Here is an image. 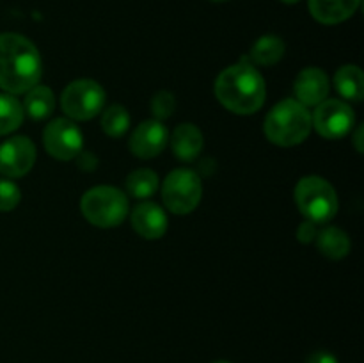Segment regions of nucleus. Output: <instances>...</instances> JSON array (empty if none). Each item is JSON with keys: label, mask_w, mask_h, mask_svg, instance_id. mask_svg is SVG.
<instances>
[{"label": "nucleus", "mask_w": 364, "mask_h": 363, "mask_svg": "<svg viewBox=\"0 0 364 363\" xmlns=\"http://www.w3.org/2000/svg\"><path fill=\"white\" fill-rule=\"evenodd\" d=\"M334 85L343 98L350 102H361L364 95V77L361 68L355 64L341 66L334 75Z\"/></svg>", "instance_id": "obj_16"}, {"label": "nucleus", "mask_w": 364, "mask_h": 363, "mask_svg": "<svg viewBox=\"0 0 364 363\" xmlns=\"http://www.w3.org/2000/svg\"><path fill=\"white\" fill-rule=\"evenodd\" d=\"M316 246H318L320 253L327 258L340 260L348 255L350 251V238L340 228H323L320 233H316Z\"/></svg>", "instance_id": "obj_17"}, {"label": "nucleus", "mask_w": 364, "mask_h": 363, "mask_svg": "<svg viewBox=\"0 0 364 363\" xmlns=\"http://www.w3.org/2000/svg\"><path fill=\"white\" fill-rule=\"evenodd\" d=\"M215 95L231 112L252 114L265 102V80L251 64H233L217 77Z\"/></svg>", "instance_id": "obj_2"}, {"label": "nucleus", "mask_w": 364, "mask_h": 363, "mask_svg": "<svg viewBox=\"0 0 364 363\" xmlns=\"http://www.w3.org/2000/svg\"><path fill=\"white\" fill-rule=\"evenodd\" d=\"M212 2H226V0H212Z\"/></svg>", "instance_id": "obj_30"}, {"label": "nucleus", "mask_w": 364, "mask_h": 363, "mask_svg": "<svg viewBox=\"0 0 364 363\" xmlns=\"http://www.w3.org/2000/svg\"><path fill=\"white\" fill-rule=\"evenodd\" d=\"M316 233H318V230H316L315 223H311V221H306V223H302L301 226H299V230H297L299 241L304 242V244L315 241Z\"/></svg>", "instance_id": "obj_25"}, {"label": "nucleus", "mask_w": 364, "mask_h": 363, "mask_svg": "<svg viewBox=\"0 0 364 363\" xmlns=\"http://www.w3.org/2000/svg\"><path fill=\"white\" fill-rule=\"evenodd\" d=\"M174 155L180 160H194L203 149V134L196 125L183 123L174 130L173 139H171Z\"/></svg>", "instance_id": "obj_15"}, {"label": "nucleus", "mask_w": 364, "mask_h": 363, "mask_svg": "<svg viewBox=\"0 0 364 363\" xmlns=\"http://www.w3.org/2000/svg\"><path fill=\"white\" fill-rule=\"evenodd\" d=\"M295 201L308 221L315 224L327 223L338 212L336 191L320 177L302 178L295 187Z\"/></svg>", "instance_id": "obj_5"}, {"label": "nucleus", "mask_w": 364, "mask_h": 363, "mask_svg": "<svg viewBox=\"0 0 364 363\" xmlns=\"http://www.w3.org/2000/svg\"><path fill=\"white\" fill-rule=\"evenodd\" d=\"M127 189L134 198L146 199L155 194L159 189V177L151 169L132 171L127 178Z\"/></svg>", "instance_id": "obj_20"}, {"label": "nucleus", "mask_w": 364, "mask_h": 363, "mask_svg": "<svg viewBox=\"0 0 364 363\" xmlns=\"http://www.w3.org/2000/svg\"><path fill=\"white\" fill-rule=\"evenodd\" d=\"M43 142H45L46 152L59 160H71L82 152V132L73 121L57 117L43 134Z\"/></svg>", "instance_id": "obj_8"}, {"label": "nucleus", "mask_w": 364, "mask_h": 363, "mask_svg": "<svg viewBox=\"0 0 364 363\" xmlns=\"http://www.w3.org/2000/svg\"><path fill=\"white\" fill-rule=\"evenodd\" d=\"M354 120V112L347 103L340 100H323L316 105L311 123L315 125L316 132L326 139H340L350 132Z\"/></svg>", "instance_id": "obj_9"}, {"label": "nucleus", "mask_w": 364, "mask_h": 363, "mask_svg": "<svg viewBox=\"0 0 364 363\" xmlns=\"http://www.w3.org/2000/svg\"><path fill=\"white\" fill-rule=\"evenodd\" d=\"M213 363H230V362H224V359H219V362H213Z\"/></svg>", "instance_id": "obj_29"}, {"label": "nucleus", "mask_w": 364, "mask_h": 363, "mask_svg": "<svg viewBox=\"0 0 364 363\" xmlns=\"http://www.w3.org/2000/svg\"><path fill=\"white\" fill-rule=\"evenodd\" d=\"M167 137V128L159 120L144 121L132 134L130 149L139 159H153L166 148Z\"/></svg>", "instance_id": "obj_11"}, {"label": "nucleus", "mask_w": 364, "mask_h": 363, "mask_svg": "<svg viewBox=\"0 0 364 363\" xmlns=\"http://www.w3.org/2000/svg\"><path fill=\"white\" fill-rule=\"evenodd\" d=\"M295 96L304 107L318 105L329 95V78L318 68H306L295 80Z\"/></svg>", "instance_id": "obj_12"}, {"label": "nucleus", "mask_w": 364, "mask_h": 363, "mask_svg": "<svg viewBox=\"0 0 364 363\" xmlns=\"http://www.w3.org/2000/svg\"><path fill=\"white\" fill-rule=\"evenodd\" d=\"M128 127H130V114L127 112L124 107L110 105L103 112L102 128L110 137H121V135L127 134Z\"/></svg>", "instance_id": "obj_22"}, {"label": "nucleus", "mask_w": 364, "mask_h": 363, "mask_svg": "<svg viewBox=\"0 0 364 363\" xmlns=\"http://www.w3.org/2000/svg\"><path fill=\"white\" fill-rule=\"evenodd\" d=\"M105 105V91L89 78H80L68 85L60 96V107L71 120L87 121L95 117Z\"/></svg>", "instance_id": "obj_6"}, {"label": "nucleus", "mask_w": 364, "mask_h": 363, "mask_svg": "<svg viewBox=\"0 0 364 363\" xmlns=\"http://www.w3.org/2000/svg\"><path fill=\"white\" fill-rule=\"evenodd\" d=\"M80 209L85 219L95 226L114 228L127 217L128 199L119 189L102 185L85 192Z\"/></svg>", "instance_id": "obj_4"}, {"label": "nucleus", "mask_w": 364, "mask_h": 363, "mask_svg": "<svg viewBox=\"0 0 364 363\" xmlns=\"http://www.w3.org/2000/svg\"><path fill=\"white\" fill-rule=\"evenodd\" d=\"M281 2H284V4H297L299 0H281Z\"/></svg>", "instance_id": "obj_28"}, {"label": "nucleus", "mask_w": 364, "mask_h": 363, "mask_svg": "<svg viewBox=\"0 0 364 363\" xmlns=\"http://www.w3.org/2000/svg\"><path fill=\"white\" fill-rule=\"evenodd\" d=\"M41 57L27 38L13 32L0 34V88L21 95L38 85Z\"/></svg>", "instance_id": "obj_1"}, {"label": "nucleus", "mask_w": 364, "mask_h": 363, "mask_svg": "<svg viewBox=\"0 0 364 363\" xmlns=\"http://www.w3.org/2000/svg\"><path fill=\"white\" fill-rule=\"evenodd\" d=\"M20 189L11 180L0 178V212H9L20 203Z\"/></svg>", "instance_id": "obj_23"}, {"label": "nucleus", "mask_w": 364, "mask_h": 363, "mask_svg": "<svg viewBox=\"0 0 364 363\" xmlns=\"http://www.w3.org/2000/svg\"><path fill=\"white\" fill-rule=\"evenodd\" d=\"M361 0H309V11L320 23L336 25L358 11Z\"/></svg>", "instance_id": "obj_14"}, {"label": "nucleus", "mask_w": 364, "mask_h": 363, "mask_svg": "<svg viewBox=\"0 0 364 363\" xmlns=\"http://www.w3.org/2000/svg\"><path fill=\"white\" fill-rule=\"evenodd\" d=\"M311 114L297 100H283L265 120V135L279 146L301 144L311 132Z\"/></svg>", "instance_id": "obj_3"}, {"label": "nucleus", "mask_w": 364, "mask_h": 363, "mask_svg": "<svg viewBox=\"0 0 364 363\" xmlns=\"http://www.w3.org/2000/svg\"><path fill=\"white\" fill-rule=\"evenodd\" d=\"M201 178L192 169H174L164 182V203L174 214L192 212L201 201Z\"/></svg>", "instance_id": "obj_7"}, {"label": "nucleus", "mask_w": 364, "mask_h": 363, "mask_svg": "<svg viewBox=\"0 0 364 363\" xmlns=\"http://www.w3.org/2000/svg\"><path fill=\"white\" fill-rule=\"evenodd\" d=\"M36 162L34 142L25 135L7 139L0 144V173L9 178L27 174Z\"/></svg>", "instance_id": "obj_10"}, {"label": "nucleus", "mask_w": 364, "mask_h": 363, "mask_svg": "<svg viewBox=\"0 0 364 363\" xmlns=\"http://www.w3.org/2000/svg\"><path fill=\"white\" fill-rule=\"evenodd\" d=\"M306 363H338V359L334 358L331 352L316 351V352H313L311 356H309L308 362H306Z\"/></svg>", "instance_id": "obj_26"}, {"label": "nucleus", "mask_w": 364, "mask_h": 363, "mask_svg": "<svg viewBox=\"0 0 364 363\" xmlns=\"http://www.w3.org/2000/svg\"><path fill=\"white\" fill-rule=\"evenodd\" d=\"M132 226L144 238H160L167 230V216L156 203L144 201L132 212Z\"/></svg>", "instance_id": "obj_13"}, {"label": "nucleus", "mask_w": 364, "mask_h": 363, "mask_svg": "<svg viewBox=\"0 0 364 363\" xmlns=\"http://www.w3.org/2000/svg\"><path fill=\"white\" fill-rule=\"evenodd\" d=\"M354 141H355V148H358V152H363V127L358 128V132H355L354 135Z\"/></svg>", "instance_id": "obj_27"}, {"label": "nucleus", "mask_w": 364, "mask_h": 363, "mask_svg": "<svg viewBox=\"0 0 364 363\" xmlns=\"http://www.w3.org/2000/svg\"><path fill=\"white\" fill-rule=\"evenodd\" d=\"M174 107H176V100H174L173 93L160 91L153 96L151 110L156 116V120H166V117H169L174 112Z\"/></svg>", "instance_id": "obj_24"}, {"label": "nucleus", "mask_w": 364, "mask_h": 363, "mask_svg": "<svg viewBox=\"0 0 364 363\" xmlns=\"http://www.w3.org/2000/svg\"><path fill=\"white\" fill-rule=\"evenodd\" d=\"M284 53V43L283 39L277 38V36H262L258 41L255 43V46L251 48V59L256 64H262V66H272L277 60H281Z\"/></svg>", "instance_id": "obj_19"}, {"label": "nucleus", "mask_w": 364, "mask_h": 363, "mask_svg": "<svg viewBox=\"0 0 364 363\" xmlns=\"http://www.w3.org/2000/svg\"><path fill=\"white\" fill-rule=\"evenodd\" d=\"M53 107H55V98L52 89L46 85H34L27 91L23 110L32 120H45L53 112Z\"/></svg>", "instance_id": "obj_18"}, {"label": "nucleus", "mask_w": 364, "mask_h": 363, "mask_svg": "<svg viewBox=\"0 0 364 363\" xmlns=\"http://www.w3.org/2000/svg\"><path fill=\"white\" fill-rule=\"evenodd\" d=\"M23 120V107L14 96L0 95V135L16 130Z\"/></svg>", "instance_id": "obj_21"}]
</instances>
